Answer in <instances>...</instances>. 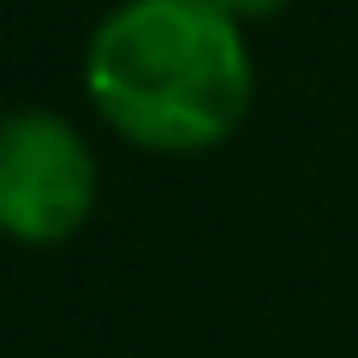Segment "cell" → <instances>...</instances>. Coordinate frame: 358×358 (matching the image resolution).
Returning <instances> with one entry per match:
<instances>
[{"mask_svg": "<svg viewBox=\"0 0 358 358\" xmlns=\"http://www.w3.org/2000/svg\"><path fill=\"white\" fill-rule=\"evenodd\" d=\"M96 209V162L66 120L24 108L0 138V221L18 245H60Z\"/></svg>", "mask_w": 358, "mask_h": 358, "instance_id": "7a4b0ae2", "label": "cell"}, {"mask_svg": "<svg viewBox=\"0 0 358 358\" xmlns=\"http://www.w3.org/2000/svg\"><path fill=\"white\" fill-rule=\"evenodd\" d=\"M90 102L120 138L162 155L215 150L251 108V54L215 0H131L96 30Z\"/></svg>", "mask_w": 358, "mask_h": 358, "instance_id": "6da1fadb", "label": "cell"}, {"mask_svg": "<svg viewBox=\"0 0 358 358\" xmlns=\"http://www.w3.org/2000/svg\"><path fill=\"white\" fill-rule=\"evenodd\" d=\"M227 18H268V13H281L287 0H215Z\"/></svg>", "mask_w": 358, "mask_h": 358, "instance_id": "3957f363", "label": "cell"}]
</instances>
